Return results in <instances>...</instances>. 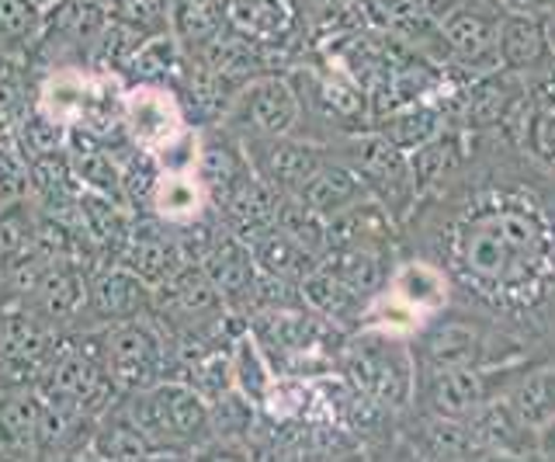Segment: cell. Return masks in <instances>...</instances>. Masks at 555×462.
I'll list each match as a JSON object with an SVG mask.
<instances>
[{
  "mask_svg": "<svg viewBox=\"0 0 555 462\" xmlns=\"http://www.w3.org/2000/svg\"><path fill=\"white\" fill-rule=\"evenodd\" d=\"M468 136V157L403 222L410 254L444 271L455 306L555 362V175L507 136Z\"/></svg>",
  "mask_w": 555,
  "mask_h": 462,
  "instance_id": "cell-1",
  "label": "cell"
},
{
  "mask_svg": "<svg viewBox=\"0 0 555 462\" xmlns=\"http://www.w3.org/2000/svg\"><path fill=\"white\" fill-rule=\"evenodd\" d=\"M416 372L424 369H462V365H517L534 362L528 348L507 331L493 328L490 320L448 303L441 313H434L410 341Z\"/></svg>",
  "mask_w": 555,
  "mask_h": 462,
  "instance_id": "cell-2",
  "label": "cell"
},
{
  "mask_svg": "<svg viewBox=\"0 0 555 462\" xmlns=\"http://www.w3.org/2000/svg\"><path fill=\"white\" fill-rule=\"evenodd\" d=\"M115 407L143 432L156 455L181 459L212 441V407L184 380H164L150 389L121 393Z\"/></svg>",
  "mask_w": 555,
  "mask_h": 462,
  "instance_id": "cell-3",
  "label": "cell"
},
{
  "mask_svg": "<svg viewBox=\"0 0 555 462\" xmlns=\"http://www.w3.org/2000/svg\"><path fill=\"white\" fill-rule=\"evenodd\" d=\"M344 369L351 375L354 389L378 407L403 410L413 403L416 386V362L410 337L389 331L358 328V337L347 345Z\"/></svg>",
  "mask_w": 555,
  "mask_h": 462,
  "instance_id": "cell-4",
  "label": "cell"
},
{
  "mask_svg": "<svg viewBox=\"0 0 555 462\" xmlns=\"http://www.w3.org/2000/svg\"><path fill=\"white\" fill-rule=\"evenodd\" d=\"M80 334H91L104 362V372L112 375L118 393H139L167 380L170 345L160 323H156V313L121 320L101 331H80Z\"/></svg>",
  "mask_w": 555,
  "mask_h": 462,
  "instance_id": "cell-5",
  "label": "cell"
},
{
  "mask_svg": "<svg viewBox=\"0 0 555 462\" xmlns=\"http://www.w3.org/2000/svg\"><path fill=\"white\" fill-rule=\"evenodd\" d=\"M330 150H334V157H340L364 184H369L372 198L386 205L389 216L403 227L406 216L413 213L416 198H421L406 153L396 143H389L378 129L347 132L340 140L330 143Z\"/></svg>",
  "mask_w": 555,
  "mask_h": 462,
  "instance_id": "cell-6",
  "label": "cell"
},
{
  "mask_svg": "<svg viewBox=\"0 0 555 462\" xmlns=\"http://www.w3.org/2000/svg\"><path fill=\"white\" fill-rule=\"evenodd\" d=\"M525 365H531V362L493 365V369H479V365L424 369V372H416L413 403L421 407L424 418L468 421L476 410H482L490 400H496Z\"/></svg>",
  "mask_w": 555,
  "mask_h": 462,
  "instance_id": "cell-7",
  "label": "cell"
},
{
  "mask_svg": "<svg viewBox=\"0 0 555 462\" xmlns=\"http://www.w3.org/2000/svg\"><path fill=\"white\" fill-rule=\"evenodd\" d=\"M236 140H260V136H292L302 126V101L292 77L257 74L240 84L222 123Z\"/></svg>",
  "mask_w": 555,
  "mask_h": 462,
  "instance_id": "cell-8",
  "label": "cell"
},
{
  "mask_svg": "<svg viewBox=\"0 0 555 462\" xmlns=\"http://www.w3.org/2000/svg\"><path fill=\"white\" fill-rule=\"evenodd\" d=\"M254 175L274 188L278 195H299L306 181L330 161V143L309 140V136H260V140H240Z\"/></svg>",
  "mask_w": 555,
  "mask_h": 462,
  "instance_id": "cell-9",
  "label": "cell"
},
{
  "mask_svg": "<svg viewBox=\"0 0 555 462\" xmlns=\"http://www.w3.org/2000/svg\"><path fill=\"white\" fill-rule=\"evenodd\" d=\"M146 313H153V285L139 279L126 265H112L87 279V299L74 334L101 331L112 328V323L135 320Z\"/></svg>",
  "mask_w": 555,
  "mask_h": 462,
  "instance_id": "cell-10",
  "label": "cell"
},
{
  "mask_svg": "<svg viewBox=\"0 0 555 462\" xmlns=\"http://www.w3.org/2000/svg\"><path fill=\"white\" fill-rule=\"evenodd\" d=\"M198 261L208 282H212V288L219 293V299L225 303V310H250L260 271H257V261L247 241H240L236 233L219 227L212 233V241L198 254Z\"/></svg>",
  "mask_w": 555,
  "mask_h": 462,
  "instance_id": "cell-11",
  "label": "cell"
},
{
  "mask_svg": "<svg viewBox=\"0 0 555 462\" xmlns=\"http://www.w3.org/2000/svg\"><path fill=\"white\" fill-rule=\"evenodd\" d=\"M188 126L181 94L167 84H129L126 88V132L135 146L156 150Z\"/></svg>",
  "mask_w": 555,
  "mask_h": 462,
  "instance_id": "cell-12",
  "label": "cell"
},
{
  "mask_svg": "<svg viewBox=\"0 0 555 462\" xmlns=\"http://www.w3.org/2000/svg\"><path fill=\"white\" fill-rule=\"evenodd\" d=\"M278 205H282V195L260 181L254 170H247L212 202V209L219 216V227L250 244L254 236L268 233L278 222Z\"/></svg>",
  "mask_w": 555,
  "mask_h": 462,
  "instance_id": "cell-13",
  "label": "cell"
},
{
  "mask_svg": "<svg viewBox=\"0 0 555 462\" xmlns=\"http://www.w3.org/2000/svg\"><path fill=\"white\" fill-rule=\"evenodd\" d=\"M496 22L500 11L493 4L482 8L465 0V4L448 11L438 22V39L462 63H486V60L496 63Z\"/></svg>",
  "mask_w": 555,
  "mask_h": 462,
  "instance_id": "cell-14",
  "label": "cell"
},
{
  "mask_svg": "<svg viewBox=\"0 0 555 462\" xmlns=\"http://www.w3.org/2000/svg\"><path fill=\"white\" fill-rule=\"evenodd\" d=\"M548 63L545 28L534 14H500L496 22V66L517 77H531Z\"/></svg>",
  "mask_w": 555,
  "mask_h": 462,
  "instance_id": "cell-15",
  "label": "cell"
},
{
  "mask_svg": "<svg viewBox=\"0 0 555 462\" xmlns=\"http://www.w3.org/2000/svg\"><path fill=\"white\" fill-rule=\"evenodd\" d=\"M292 198H299L306 209H312L323 219H334V216L351 209V205L372 198V192H369V184H364L351 167L330 153V161L306 181L302 192L292 195Z\"/></svg>",
  "mask_w": 555,
  "mask_h": 462,
  "instance_id": "cell-16",
  "label": "cell"
},
{
  "mask_svg": "<svg viewBox=\"0 0 555 462\" xmlns=\"http://www.w3.org/2000/svg\"><path fill=\"white\" fill-rule=\"evenodd\" d=\"M250 254L257 261V271H264V275L282 279V282H295V285H302V279H309L323 261L317 251L306 247L302 241H295L282 227H271L268 233L254 236Z\"/></svg>",
  "mask_w": 555,
  "mask_h": 462,
  "instance_id": "cell-17",
  "label": "cell"
},
{
  "mask_svg": "<svg viewBox=\"0 0 555 462\" xmlns=\"http://www.w3.org/2000/svg\"><path fill=\"white\" fill-rule=\"evenodd\" d=\"M230 25L243 36H250L264 46L288 42L299 25V4L295 0H225Z\"/></svg>",
  "mask_w": 555,
  "mask_h": 462,
  "instance_id": "cell-18",
  "label": "cell"
},
{
  "mask_svg": "<svg viewBox=\"0 0 555 462\" xmlns=\"http://www.w3.org/2000/svg\"><path fill=\"white\" fill-rule=\"evenodd\" d=\"M302 299L312 313H320L334 328H361L364 313H369V299L358 296L351 285L340 282L334 271H326L323 265L312 271L309 279H302Z\"/></svg>",
  "mask_w": 555,
  "mask_h": 462,
  "instance_id": "cell-19",
  "label": "cell"
},
{
  "mask_svg": "<svg viewBox=\"0 0 555 462\" xmlns=\"http://www.w3.org/2000/svg\"><path fill=\"white\" fill-rule=\"evenodd\" d=\"M448 123H451V118H448V112L438 105V101L424 98V101H413V105H403L396 112L378 115L375 129L403 153H413V150L427 146L430 140H438L444 129H451Z\"/></svg>",
  "mask_w": 555,
  "mask_h": 462,
  "instance_id": "cell-20",
  "label": "cell"
},
{
  "mask_svg": "<svg viewBox=\"0 0 555 462\" xmlns=\"http://www.w3.org/2000/svg\"><path fill=\"white\" fill-rule=\"evenodd\" d=\"M212 209L208 205V195L198 181V175H164L160 184H156V195L150 205V216H156L167 227H195L202 222V216Z\"/></svg>",
  "mask_w": 555,
  "mask_h": 462,
  "instance_id": "cell-21",
  "label": "cell"
},
{
  "mask_svg": "<svg viewBox=\"0 0 555 462\" xmlns=\"http://www.w3.org/2000/svg\"><path fill=\"white\" fill-rule=\"evenodd\" d=\"M52 0H0V56L25 60L39 42Z\"/></svg>",
  "mask_w": 555,
  "mask_h": 462,
  "instance_id": "cell-22",
  "label": "cell"
},
{
  "mask_svg": "<svg viewBox=\"0 0 555 462\" xmlns=\"http://www.w3.org/2000/svg\"><path fill=\"white\" fill-rule=\"evenodd\" d=\"M87 459H156V449L118 407H112L98 418Z\"/></svg>",
  "mask_w": 555,
  "mask_h": 462,
  "instance_id": "cell-23",
  "label": "cell"
},
{
  "mask_svg": "<svg viewBox=\"0 0 555 462\" xmlns=\"http://www.w3.org/2000/svg\"><path fill=\"white\" fill-rule=\"evenodd\" d=\"M230 362H233V389L243 400L264 403L271 386L278 383V375H274V365L268 362V351L257 345V337L250 331L233 341Z\"/></svg>",
  "mask_w": 555,
  "mask_h": 462,
  "instance_id": "cell-24",
  "label": "cell"
},
{
  "mask_svg": "<svg viewBox=\"0 0 555 462\" xmlns=\"http://www.w3.org/2000/svg\"><path fill=\"white\" fill-rule=\"evenodd\" d=\"M517 146L525 150L538 167H545L548 175H555V108L552 105H538L531 98V108L525 115V126H520Z\"/></svg>",
  "mask_w": 555,
  "mask_h": 462,
  "instance_id": "cell-25",
  "label": "cell"
},
{
  "mask_svg": "<svg viewBox=\"0 0 555 462\" xmlns=\"http://www.w3.org/2000/svg\"><path fill=\"white\" fill-rule=\"evenodd\" d=\"M112 18L126 22L129 28L156 36V31H170V0H101Z\"/></svg>",
  "mask_w": 555,
  "mask_h": 462,
  "instance_id": "cell-26",
  "label": "cell"
},
{
  "mask_svg": "<svg viewBox=\"0 0 555 462\" xmlns=\"http://www.w3.org/2000/svg\"><path fill=\"white\" fill-rule=\"evenodd\" d=\"M156 164H160L164 175H195L198 170V153H202V132L195 126H184L170 136L167 143L153 150Z\"/></svg>",
  "mask_w": 555,
  "mask_h": 462,
  "instance_id": "cell-27",
  "label": "cell"
},
{
  "mask_svg": "<svg viewBox=\"0 0 555 462\" xmlns=\"http://www.w3.org/2000/svg\"><path fill=\"white\" fill-rule=\"evenodd\" d=\"M396 18H410V22H434L438 25L448 11H455L459 4H465V0H382Z\"/></svg>",
  "mask_w": 555,
  "mask_h": 462,
  "instance_id": "cell-28",
  "label": "cell"
},
{
  "mask_svg": "<svg viewBox=\"0 0 555 462\" xmlns=\"http://www.w3.org/2000/svg\"><path fill=\"white\" fill-rule=\"evenodd\" d=\"M500 8V14H534V18H542L555 8V0H493Z\"/></svg>",
  "mask_w": 555,
  "mask_h": 462,
  "instance_id": "cell-29",
  "label": "cell"
}]
</instances>
